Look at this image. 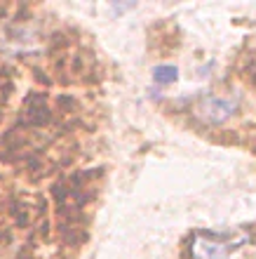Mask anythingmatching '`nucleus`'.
I'll return each instance as SVG.
<instances>
[{
  "instance_id": "3",
  "label": "nucleus",
  "mask_w": 256,
  "mask_h": 259,
  "mask_svg": "<svg viewBox=\"0 0 256 259\" xmlns=\"http://www.w3.org/2000/svg\"><path fill=\"white\" fill-rule=\"evenodd\" d=\"M176 68L174 66H158L155 68V82H174Z\"/></svg>"
},
{
  "instance_id": "1",
  "label": "nucleus",
  "mask_w": 256,
  "mask_h": 259,
  "mask_svg": "<svg viewBox=\"0 0 256 259\" xmlns=\"http://www.w3.org/2000/svg\"><path fill=\"white\" fill-rule=\"evenodd\" d=\"M249 240V233H216V231H197L190 243L193 259H230L237 250Z\"/></svg>"
},
{
  "instance_id": "2",
  "label": "nucleus",
  "mask_w": 256,
  "mask_h": 259,
  "mask_svg": "<svg viewBox=\"0 0 256 259\" xmlns=\"http://www.w3.org/2000/svg\"><path fill=\"white\" fill-rule=\"evenodd\" d=\"M237 109L235 97H221V95H204L200 102L195 104V113L202 118L204 123H223L226 118H230Z\"/></svg>"
}]
</instances>
